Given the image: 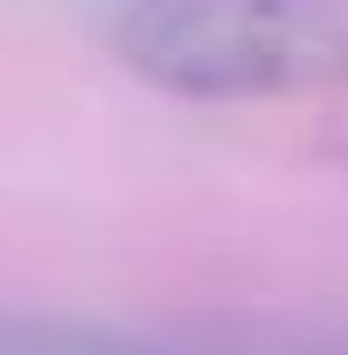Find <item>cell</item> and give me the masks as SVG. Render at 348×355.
<instances>
[{"label":"cell","mask_w":348,"mask_h":355,"mask_svg":"<svg viewBox=\"0 0 348 355\" xmlns=\"http://www.w3.org/2000/svg\"><path fill=\"white\" fill-rule=\"evenodd\" d=\"M83 15L99 46L167 98H348V8L333 0H83Z\"/></svg>","instance_id":"1"},{"label":"cell","mask_w":348,"mask_h":355,"mask_svg":"<svg viewBox=\"0 0 348 355\" xmlns=\"http://www.w3.org/2000/svg\"><path fill=\"white\" fill-rule=\"evenodd\" d=\"M0 355H190L182 333H137L53 310H0Z\"/></svg>","instance_id":"2"},{"label":"cell","mask_w":348,"mask_h":355,"mask_svg":"<svg viewBox=\"0 0 348 355\" xmlns=\"http://www.w3.org/2000/svg\"><path fill=\"white\" fill-rule=\"evenodd\" d=\"M190 355H348V318H295V325H219L182 333Z\"/></svg>","instance_id":"3"}]
</instances>
